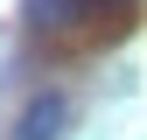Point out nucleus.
Wrapping results in <instances>:
<instances>
[{
	"label": "nucleus",
	"instance_id": "obj_1",
	"mask_svg": "<svg viewBox=\"0 0 147 140\" xmlns=\"http://www.w3.org/2000/svg\"><path fill=\"white\" fill-rule=\"evenodd\" d=\"M63 126H70V98L63 91H35L21 105V119H14V140H56Z\"/></svg>",
	"mask_w": 147,
	"mask_h": 140
},
{
	"label": "nucleus",
	"instance_id": "obj_2",
	"mask_svg": "<svg viewBox=\"0 0 147 140\" xmlns=\"http://www.w3.org/2000/svg\"><path fill=\"white\" fill-rule=\"evenodd\" d=\"M21 21L35 35H56V28H77L84 21V0H21Z\"/></svg>",
	"mask_w": 147,
	"mask_h": 140
},
{
	"label": "nucleus",
	"instance_id": "obj_3",
	"mask_svg": "<svg viewBox=\"0 0 147 140\" xmlns=\"http://www.w3.org/2000/svg\"><path fill=\"white\" fill-rule=\"evenodd\" d=\"M112 7H133V0H84V14H112Z\"/></svg>",
	"mask_w": 147,
	"mask_h": 140
}]
</instances>
